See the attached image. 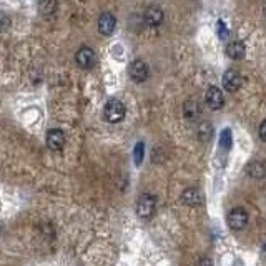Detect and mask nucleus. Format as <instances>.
Returning a JSON list of instances; mask_svg holds the SVG:
<instances>
[{"mask_svg":"<svg viewBox=\"0 0 266 266\" xmlns=\"http://www.w3.org/2000/svg\"><path fill=\"white\" fill-rule=\"evenodd\" d=\"M125 113H127V108H125V105L122 104V102L116 100V99H111V100L106 102V105L104 108L105 120L110 123L122 122V120L125 118Z\"/></svg>","mask_w":266,"mask_h":266,"instance_id":"obj_1","label":"nucleus"},{"mask_svg":"<svg viewBox=\"0 0 266 266\" xmlns=\"http://www.w3.org/2000/svg\"><path fill=\"white\" fill-rule=\"evenodd\" d=\"M157 210V198L150 193H143L140 195L138 202H137V213L138 216L142 218H150Z\"/></svg>","mask_w":266,"mask_h":266,"instance_id":"obj_2","label":"nucleus"},{"mask_svg":"<svg viewBox=\"0 0 266 266\" xmlns=\"http://www.w3.org/2000/svg\"><path fill=\"white\" fill-rule=\"evenodd\" d=\"M248 213L243 208H233L230 214H228V225H230L231 230L240 231L248 225Z\"/></svg>","mask_w":266,"mask_h":266,"instance_id":"obj_3","label":"nucleus"},{"mask_svg":"<svg viewBox=\"0 0 266 266\" xmlns=\"http://www.w3.org/2000/svg\"><path fill=\"white\" fill-rule=\"evenodd\" d=\"M128 75L133 82L142 83L148 78L150 72H148V67L145 65V62H142V60H133V62L128 65Z\"/></svg>","mask_w":266,"mask_h":266,"instance_id":"obj_4","label":"nucleus"},{"mask_svg":"<svg viewBox=\"0 0 266 266\" xmlns=\"http://www.w3.org/2000/svg\"><path fill=\"white\" fill-rule=\"evenodd\" d=\"M205 104L208 105V108L212 110H220L225 105V97L223 92L218 87H210L207 93H205Z\"/></svg>","mask_w":266,"mask_h":266,"instance_id":"obj_5","label":"nucleus"},{"mask_svg":"<svg viewBox=\"0 0 266 266\" xmlns=\"http://www.w3.org/2000/svg\"><path fill=\"white\" fill-rule=\"evenodd\" d=\"M75 60H77V63L80 65L82 68L90 70V68L95 67L97 55H95V52H93L92 49H88V47H82V49L78 50L77 55H75Z\"/></svg>","mask_w":266,"mask_h":266,"instance_id":"obj_6","label":"nucleus"},{"mask_svg":"<svg viewBox=\"0 0 266 266\" xmlns=\"http://www.w3.org/2000/svg\"><path fill=\"white\" fill-rule=\"evenodd\" d=\"M241 83H243V78L236 70H226L223 75V88L226 92H236L241 87Z\"/></svg>","mask_w":266,"mask_h":266,"instance_id":"obj_7","label":"nucleus"},{"mask_svg":"<svg viewBox=\"0 0 266 266\" xmlns=\"http://www.w3.org/2000/svg\"><path fill=\"white\" fill-rule=\"evenodd\" d=\"M115 27H116V18H115L113 13H110V12L102 13L100 18H99V32L100 34L108 37V35L113 34Z\"/></svg>","mask_w":266,"mask_h":266,"instance_id":"obj_8","label":"nucleus"},{"mask_svg":"<svg viewBox=\"0 0 266 266\" xmlns=\"http://www.w3.org/2000/svg\"><path fill=\"white\" fill-rule=\"evenodd\" d=\"M47 147L52 152H60L65 147V135L62 130H50L47 133Z\"/></svg>","mask_w":266,"mask_h":266,"instance_id":"obj_9","label":"nucleus"},{"mask_svg":"<svg viewBox=\"0 0 266 266\" xmlns=\"http://www.w3.org/2000/svg\"><path fill=\"white\" fill-rule=\"evenodd\" d=\"M226 55L233 60H240L245 57V44L240 40H233L226 47Z\"/></svg>","mask_w":266,"mask_h":266,"instance_id":"obj_10","label":"nucleus"},{"mask_svg":"<svg viewBox=\"0 0 266 266\" xmlns=\"http://www.w3.org/2000/svg\"><path fill=\"white\" fill-rule=\"evenodd\" d=\"M181 200H183L185 205H190V207H198V205H202L203 202L202 195H200V191L197 188L185 190L183 195H181Z\"/></svg>","mask_w":266,"mask_h":266,"instance_id":"obj_11","label":"nucleus"},{"mask_svg":"<svg viewBox=\"0 0 266 266\" xmlns=\"http://www.w3.org/2000/svg\"><path fill=\"white\" fill-rule=\"evenodd\" d=\"M145 22L153 27L160 25L163 22V12L158 7H148L147 12H145Z\"/></svg>","mask_w":266,"mask_h":266,"instance_id":"obj_12","label":"nucleus"},{"mask_svg":"<svg viewBox=\"0 0 266 266\" xmlns=\"http://www.w3.org/2000/svg\"><path fill=\"white\" fill-rule=\"evenodd\" d=\"M246 171H248V175L253 176V178H263L266 175V166L261 161H253L248 165Z\"/></svg>","mask_w":266,"mask_h":266,"instance_id":"obj_13","label":"nucleus"},{"mask_svg":"<svg viewBox=\"0 0 266 266\" xmlns=\"http://www.w3.org/2000/svg\"><path fill=\"white\" fill-rule=\"evenodd\" d=\"M212 135H213L212 123H210V122H203L202 125H200V128H198V138H200V142H208V140L212 138Z\"/></svg>","mask_w":266,"mask_h":266,"instance_id":"obj_14","label":"nucleus"},{"mask_svg":"<svg viewBox=\"0 0 266 266\" xmlns=\"http://www.w3.org/2000/svg\"><path fill=\"white\" fill-rule=\"evenodd\" d=\"M39 8L44 15H50V13H53L55 8H57V2H55V0H40Z\"/></svg>","mask_w":266,"mask_h":266,"instance_id":"obj_15","label":"nucleus"},{"mask_svg":"<svg viewBox=\"0 0 266 266\" xmlns=\"http://www.w3.org/2000/svg\"><path fill=\"white\" fill-rule=\"evenodd\" d=\"M143 157H145V145H143V142H138L137 145H135V150H133L135 165H142Z\"/></svg>","mask_w":266,"mask_h":266,"instance_id":"obj_16","label":"nucleus"},{"mask_svg":"<svg viewBox=\"0 0 266 266\" xmlns=\"http://www.w3.org/2000/svg\"><path fill=\"white\" fill-rule=\"evenodd\" d=\"M220 145L221 148H225V150H230L231 148V132L228 128H225L220 135Z\"/></svg>","mask_w":266,"mask_h":266,"instance_id":"obj_17","label":"nucleus"},{"mask_svg":"<svg viewBox=\"0 0 266 266\" xmlns=\"http://www.w3.org/2000/svg\"><path fill=\"white\" fill-rule=\"evenodd\" d=\"M198 115V106L195 102H186L185 104V116L186 118H195V116Z\"/></svg>","mask_w":266,"mask_h":266,"instance_id":"obj_18","label":"nucleus"},{"mask_svg":"<svg viewBox=\"0 0 266 266\" xmlns=\"http://www.w3.org/2000/svg\"><path fill=\"white\" fill-rule=\"evenodd\" d=\"M10 27V17L5 12H0V32H5Z\"/></svg>","mask_w":266,"mask_h":266,"instance_id":"obj_19","label":"nucleus"},{"mask_svg":"<svg viewBox=\"0 0 266 266\" xmlns=\"http://www.w3.org/2000/svg\"><path fill=\"white\" fill-rule=\"evenodd\" d=\"M218 35H220L221 40H225L226 37H228V30L225 29V23H223L221 20L218 22Z\"/></svg>","mask_w":266,"mask_h":266,"instance_id":"obj_20","label":"nucleus"},{"mask_svg":"<svg viewBox=\"0 0 266 266\" xmlns=\"http://www.w3.org/2000/svg\"><path fill=\"white\" fill-rule=\"evenodd\" d=\"M260 137H261L263 142H266V120H263L261 125H260Z\"/></svg>","mask_w":266,"mask_h":266,"instance_id":"obj_21","label":"nucleus"},{"mask_svg":"<svg viewBox=\"0 0 266 266\" xmlns=\"http://www.w3.org/2000/svg\"><path fill=\"white\" fill-rule=\"evenodd\" d=\"M198 266H213V261L210 258H203V260H200Z\"/></svg>","mask_w":266,"mask_h":266,"instance_id":"obj_22","label":"nucleus"},{"mask_svg":"<svg viewBox=\"0 0 266 266\" xmlns=\"http://www.w3.org/2000/svg\"><path fill=\"white\" fill-rule=\"evenodd\" d=\"M265 17H266V7H265Z\"/></svg>","mask_w":266,"mask_h":266,"instance_id":"obj_23","label":"nucleus"}]
</instances>
